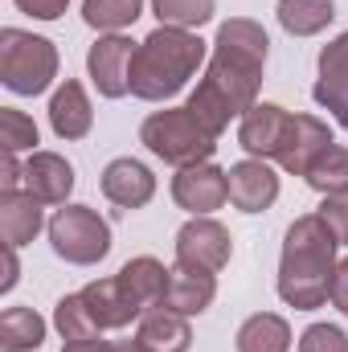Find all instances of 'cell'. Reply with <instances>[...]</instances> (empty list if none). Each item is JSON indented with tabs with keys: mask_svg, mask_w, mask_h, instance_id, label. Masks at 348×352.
<instances>
[{
	"mask_svg": "<svg viewBox=\"0 0 348 352\" xmlns=\"http://www.w3.org/2000/svg\"><path fill=\"white\" fill-rule=\"evenodd\" d=\"M234 258V238L221 221L213 217H193L180 226L176 234V266L184 270H205V274H217L226 270Z\"/></svg>",
	"mask_w": 348,
	"mask_h": 352,
	"instance_id": "obj_7",
	"label": "cell"
},
{
	"mask_svg": "<svg viewBox=\"0 0 348 352\" xmlns=\"http://www.w3.org/2000/svg\"><path fill=\"white\" fill-rule=\"evenodd\" d=\"M299 352H348V336L336 324H312L299 336Z\"/></svg>",
	"mask_w": 348,
	"mask_h": 352,
	"instance_id": "obj_30",
	"label": "cell"
},
{
	"mask_svg": "<svg viewBox=\"0 0 348 352\" xmlns=\"http://www.w3.org/2000/svg\"><path fill=\"white\" fill-rule=\"evenodd\" d=\"M25 192H33L41 205H66V197L74 192V168L58 152H29Z\"/></svg>",
	"mask_w": 348,
	"mask_h": 352,
	"instance_id": "obj_15",
	"label": "cell"
},
{
	"mask_svg": "<svg viewBox=\"0 0 348 352\" xmlns=\"http://www.w3.org/2000/svg\"><path fill=\"white\" fill-rule=\"evenodd\" d=\"M21 278V266H17V246H4V278H0V291H12Z\"/></svg>",
	"mask_w": 348,
	"mask_h": 352,
	"instance_id": "obj_36",
	"label": "cell"
},
{
	"mask_svg": "<svg viewBox=\"0 0 348 352\" xmlns=\"http://www.w3.org/2000/svg\"><path fill=\"white\" fill-rule=\"evenodd\" d=\"M152 352H188L193 344V328L184 316H176L168 307H148L140 316V332H135Z\"/></svg>",
	"mask_w": 348,
	"mask_h": 352,
	"instance_id": "obj_20",
	"label": "cell"
},
{
	"mask_svg": "<svg viewBox=\"0 0 348 352\" xmlns=\"http://www.w3.org/2000/svg\"><path fill=\"white\" fill-rule=\"evenodd\" d=\"M140 12H144V0H83V21L98 33H119L135 25Z\"/></svg>",
	"mask_w": 348,
	"mask_h": 352,
	"instance_id": "obj_25",
	"label": "cell"
},
{
	"mask_svg": "<svg viewBox=\"0 0 348 352\" xmlns=\"http://www.w3.org/2000/svg\"><path fill=\"white\" fill-rule=\"evenodd\" d=\"M312 94L340 127H348V33L332 37L320 50V78Z\"/></svg>",
	"mask_w": 348,
	"mask_h": 352,
	"instance_id": "obj_11",
	"label": "cell"
},
{
	"mask_svg": "<svg viewBox=\"0 0 348 352\" xmlns=\"http://www.w3.org/2000/svg\"><path fill=\"white\" fill-rule=\"evenodd\" d=\"M66 4L70 0H17V8L25 16H33V21H58L66 12Z\"/></svg>",
	"mask_w": 348,
	"mask_h": 352,
	"instance_id": "obj_32",
	"label": "cell"
},
{
	"mask_svg": "<svg viewBox=\"0 0 348 352\" xmlns=\"http://www.w3.org/2000/svg\"><path fill=\"white\" fill-rule=\"evenodd\" d=\"M205 62V41L193 29L160 25L135 45L131 58V94L144 102H164L184 90V82L201 70Z\"/></svg>",
	"mask_w": 348,
	"mask_h": 352,
	"instance_id": "obj_3",
	"label": "cell"
},
{
	"mask_svg": "<svg viewBox=\"0 0 348 352\" xmlns=\"http://www.w3.org/2000/svg\"><path fill=\"white\" fill-rule=\"evenodd\" d=\"M332 303L348 316V258L336 263V274H332Z\"/></svg>",
	"mask_w": 348,
	"mask_h": 352,
	"instance_id": "obj_34",
	"label": "cell"
},
{
	"mask_svg": "<svg viewBox=\"0 0 348 352\" xmlns=\"http://www.w3.org/2000/svg\"><path fill=\"white\" fill-rule=\"evenodd\" d=\"M83 299H87L90 316H94V324L107 332V328H127L135 316H144V307L131 299V291L119 283V274L115 278H98V283H87L83 287Z\"/></svg>",
	"mask_w": 348,
	"mask_h": 352,
	"instance_id": "obj_16",
	"label": "cell"
},
{
	"mask_svg": "<svg viewBox=\"0 0 348 352\" xmlns=\"http://www.w3.org/2000/svg\"><path fill=\"white\" fill-rule=\"evenodd\" d=\"M320 217L328 221V230L336 234V242L348 246V192H332V197H324Z\"/></svg>",
	"mask_w": 348,
	"mask_h": 352,
	"instance_id": "obj_31",
	"label": "cell"
},
{
	"mask_svg": "<svg viewBox=\"0 0 348 352\" xmlns=\"http://www.w3.org/2000/svg\"><path fill=\"white\" fill-rule=\"evenodd\" d=\"M140 144L176 168H188V164H205L217 148V135L188 111V107H164V111H152L140 127Z\"/></svg>",
	"mask_w": 348,
	"mask_h": 352,
	"instance_id": "obj_4",
	"label": "cell"
},
{
	"mask_svg": "<svg viewBox=\"0 0 348 352\" xmlns=\"http://www.w3.org/2000/svg\"><path fill=\"white\" fill-rule=\"evenodd\" d=\"M213 295H217V278H213V274L173 266V274H168V291H164V303H160V307H168V311H176V316L188 320V316L209 311Z\"/></svg>",
	"mask_w": 348,
	"mask_h": 352,
	"instance_id": "obj_18",
	"label": "cell"
},
{
	"mask_svg": "<svg viewBox=\"0 0 348 352\" xmlns=\"http://www.w3.org/2000/svg\"><path fill=\"white\" fill-rule=\"evenodd\" d=\"M115 352H152V349L135 336V340H119V344H115Z\"/></svg>",
	"mask_w": 348,
	"mask_h": 352,
	"instance_id": "obj_37",
	"label": "cell"
},
{
	"mask_svg": "<svg viewBox=\"0 0 348 352\" xmlns=\"http://www.w3.org/2000/svg\"><path fill=\"white\" fill-rule=\"evenodd\" d=\"M50 127L58 140H87L90 127H94V111H90V98L83 82L66 78L62 87L54 90L50 98Z\"/></svg>",
	"mask_w": 348,
	"mask_h": 352,
	"instance_id": "obj_17",
	"label": "cell"
},
{
	"mask_svg": "<svg viewBox=\"0 0 348 352\" xmlns=\"http://www.w3.org/2000/svg\"><path fill=\"white\" fill-rule=\"evenodd\" d=\"M230 205L242 213H266L279 201V176L266 160H238L230 168Z\"/></svg>",
	"mask_w": 348,
	"mask_h": 352,
	"instance_id": "obj_12",
	"label": "cell"
},
{
	"mask_svg": "<svg viewBox=\"0 0 348 352\" xmlns=\"http://www.w3.org/2000/svg\"><path fill=\"white\" fill-rule=\"evenodd\" d=\"M217 0H152V12L160 16V25L173 29H201L205 21H213Z\"/></svg>",
	"mask_w": 348,
	"mask_h": 352,
	"instance_id": "obj_28",
	"label": "cell"
},
{
	"mask_svg": "<svg viewBox=\"0 0 348 352\" xmlns=\"http://www.w3.org/2000/svg\"><path fill=\"white\" fill-rule=\"evenodd\" d=\"M287 131H291V111H283L279 102H254L238 123V144L254 160H279Z\"/></svg>",
	"mask_w": 348,
	"mask_h": 352,
	"instance_id": "obj_10",
	"label": "cell"
},
{
	"mask_svg": "<svg viewBox=\"0 0 348 352\" xmlns=\"http://www.w3.org/2000/svg\"><path fill=\"white\" fill-rule=\"evenodd\" d=\"M102 197L119 209H144L156 197V176H152L148 164H140L131 156H119L102 168Z\"/></svg>",
	"mask_w": 348,
	"mask_h": 352,
	"instance_id": "obj_13",
	"label": "cell"
},
{
	"mask_svg": "<svg viewBox=\"0 0 348 352\" xmlns=\"http://www.w3.org/2000/svg\"><path fill=\"white\" fill-rule=\"evenodd\" d=\"M45 340V320L33 307H8L0 316V349L4 352H29Z\"/></svg>",
	"mask_w": 348,
	"mask_h": 352,
	"instance_id": "obj_24",
	"label": "cell"
},
{
	"mask_svg": "<svg viewBox=\"0 0 348 352\" xmlns=\"http://www.w3.org/2000/svg\"><path fill=\"white\" fill-rule=\"evenodd\" d=\"M266 50H270V37L250 16H230L217 29L205 78L197 82V90L184 102L213 135H221L234 119H242L259 102Z\"/></svg>",
	"mask_w": 348,
	"mask_h": 352,
	"instance_id": "obj_1",
	"label": "cell"
},
{
	"mask_svg": "<svg viewBox=\"0 0 348 352\" xmlns=\"http://www.w3.org/2000/svg\"><path fill=\"white\" fill-rule=\"evenodd\" d=\"M336 234L320 213H303L291 221L279 258V299L295 311H316L332 295L336 274Z\"/></svg>",
	"mask_w": 348,
	"mask_h": 352,
	"instance_id": "obj_2",
	"label": "cell"
},
{
	"mask_svg": "<svg viewBox=\"0 0 348 352\" xmlns=\"http://www.w3.org/2000/svg\"><path fill=\"white\" fill-rule=\"evenodd\" d=\"M50 246L70 266H94L111 254V226L90 205H66L50 217Z\"/></svg>",
	"mask_w": 348,
	"mask_h": 352,
	"instance_id": "obj_6",
	"label": "cell"
},
{
	"mask_svg": "<svg viewBox=\"0 0 348 352\" xmlns=\"http://www.w3.org/2000/svg\"><path fill=\"white\" fill-rule=\"evenodd\" d=\"M0 144H4V152H33L37 148V123L25 111L4 107L0 111Z\"/></svg>",
	"mask_w": 348,
	"mask_h": 352,
	"instance_id": "obj_29",
	"label": "cell"
},
{
	"mask_svg": "<svg viewBox=\"0 0 348 352\" xmlns=\"http://www.w3.org/2000/svg\"><path fill=\"white\" fill-rule=\"evenodd\" d=\"M41 201L33 192H21V188H8L0 192V238L4 246H29L41 230Z\"/></svg>",
	"mask_w": 348,
	"mask_h": 352,
	"instance_id": "obj_19",
	"label": "cell"
},
{
	"mask_svg": "<svg viewBox=\"0 0 348 352\" xmlns=\"http://www.w3.org/2000/svg\"><path fill=\"white\" fill-rule=\"evenodd\" d=\"M279 25L291 33V37H316L332 25L336 16V4L332 0H279Z\"/></svg>",
	"mask_w": 348,
	"mask_h": 352,
	"instance_id": "obj_23",
	"label": "cell"
},
{
	"mask_svg": "<svg viewBox=\"0 0 348 352\" xmlns=\"http://www.w3.org/2000/svg\"><path fill=\"white\" fill-rule=\"evenodd\" d=\"M58 78V45L25 33V29H0V82L12 94H45Z\"/></svg>",
	"mask_w": 348,
	"mask_h": 352,
	"instance_id": "obj_5",
	"label": "cell"
},
{
	"mask_svg": "<svg viewBox=\"0 0 348 352\" xmlns=\"http://www.w3.org/2000/svg\"><path fill=\"white\" fill-rule=\"evenodd\" d=\"M234 344L238 352H291V324L274 311H259L238 328Z\"/></svg>",
	"mask_w": 348,
	"mask_h": 352,
	"instance_id": "obj_22",
	"label": "cell"
},
{
	"mask_svg": "<svg viewBox=\"0 0 348 352\" xmlns=\"http://www.w3.org/2000/svg\"><path fill=\"white\" fill-rule=\"evenodd\" d=\"M62 352H115V344L102 336H87V340H66Z\"/></svg>",
	"mask_w": 348,
	"mask_h": 352,
	"instance_id": "obj_35",
	"label": "cell"
},
{
	"mask_svg": "<svg viewBox=\"0 0 348 352\" xmlns=\"http://www.w3.org/2000/svg\"><path fill=\"white\" fill-rule=\"evenodd\" d=\"M168 266L160 263V258H152V254H140V258H131V263L119 270V283L131 291V299L148 311V307H160L164 303V291H168Z\"/></svg>",
	"mask_w": 348,
	"mask_h": 352,
	"instance_id": "obj_21",
	"label": "cell"
},
{
	"mask_svg": "<svg viewBox=\"0 0 348 352\" xmlns=\"http://www.w3.org/2000/svg\"><path fill=\"white\" fill-rule=\"evenodd\" d=\"M131 58H135V41L123 33H107L90 45L87 70L102 98H123L131 90Z\"/></svg>",
	"mask_w": 348,
	"mask_h": 352,
	"instance_id": "obj_8",
	"label": "cell"
},
{
	"mask_svg": "<svg viewBox=\"0 0 348 352\" xmlns=\"http://www.w3.org/2000/svg\"><path fill=\"white\" fill-rule=\"evenodd\" d=\"M54 328L62 332V340H87V336H102V328L94 324V316H90L83 291H78V295L58 299V307H54Z\"/></svg>",
	"mask_w": 348,
	"mask_h": 352,
	"instance_id": "obj_27",
	"label": "cell"
},
{
	"mask_svg": "<svg viewBox=\"0 0 348 352\" xmlns=\"http://www.w3.org/2000/svg\"><path fill=\"white\" fill-rule=\"evenodd\" d=\"M332 127L316 115H291V131H287V144H283V156L279 164L291 176H307V168L316 164V156L324 148H332Z\"/></svg>",
	"mask_w": 348,
	"mask_h": 352,
	"instance_id": "obj_14",
	"label": "cell"
},
{
	"mask_svg": "<svg viewBox=\"0 0 348 352\" xmlns=\"http://www.w3.org/2000/svg\"><path fill=\"white\" fill-rule=\"evenodd\" d=\"M173 201L193 217H209L213 209H221L230 201V176H226V168H217L209 160L188 164L173 176Z\"/></svg>",
	"mask_w": 348,
	"mask_h": 352,
	"instance_id": "obj_9",
	"label": "cell"
},
{
	"mask_svg": "<svg viewBox=\"0 0 348 352\" xmlns=\"http://www.w3.org/2000/svg\"><path fill=\"white\" fill-rule=\"evenodd\" d=\"M303 180H307L316 192H324V197H332V192H348V148H340V144L324 148V152L316 156V164L307 168Z\"/></svg>",
	"mask_w": 348,
	"mask_h": 352,
	"instance_id": "obj_26",
	"label": "cell"
},
{
	"mask_svg": "<svg viewBox=\"0 0 348 352\" xmlns=\"http://www.w3.org/2000/svg\"><path fill=\"white\" fill-rule=\"evenodd\" d=\"M17 184H25V164H17V152H4V160H0V192H8Z\"/></svg>",
	"mask_w": 348,
	"mask_h": 352,
	"instance_id": "obj_33",
	"label": "cell"
}]
</instances>
